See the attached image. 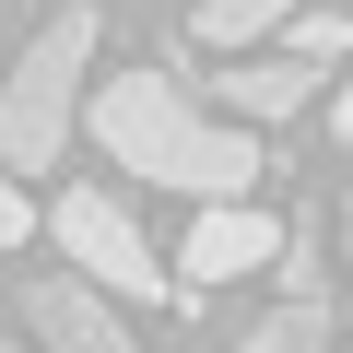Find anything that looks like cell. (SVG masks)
Segmentation results:
<instances>
[{
	"label": "cell",
	"instance_id": "cell-8",
	"mask_svg": "<svg viewBox=\"0 0 353 353\" xmlns=\"http://www.w3.org/2000/svg\"><path fill=\"white\" fill-rule=\"evenodd\" d=\"M294 12V0H189V24H201V48H259L271 24Z\"/></svg>",
	"mask_w": 353,
	"mask_h": 353
},
{
	"label": "cell",
	"instance_id": "cell-2",
	"mask_svg": "<svg viewBox=\"0 0 353 353\" xmlns=\"http://www.w3.org/2000/svg\"><path fill=\"white\" fill-rule=\"evenodd\" d=\"M83 71H94V12L71 0V12H48L36 48L0 71V165H59L71 106H83Z\"/></svg>",
	"mask_w": 353,
	"mask_h": 353
},
{
	"label": "cell",
	"instance_id": "cell-5",
	"mask_svg": "<svg viewBox=\"0 0 353 353\" xmlns=\"http://www.w3.org/2000/svg\"><path fill=\"white\" fill-rule=\"evenodd\" d=\"M24 330H48V341H71V353H118V341H130L118 294L83 283V271H36V283H24Z\"/></svg>",
	"mask_w": 353,
	"mask_h": 353
},
{
	"label": "cell",
	"instance_id": "cell-12",
	"mask_svg": "<svg viewBox=\"0 0 353 353\" xmlns=\"http://www.w3.org/2000/svg\"><path fill=\"white\" fill-rule=\"evenodd\" d=\"M341 248H353V201H341Z\"/></svg>",
	"mask_w": 353,
	"mask_h": 353
},
{
	"label": "cell",
	"instance_id": "cell-9",
	"mask_svg": "<svg viewBox=\"0 0 353 353\" xmlns=\"http://www.w3.org/2000/svg\"><path fill=\"white\" fill-rule=\"evenodd\" d=\"M294 59H353V12H306L294 24Z\"/></svg>",
	"mask_w": 353,
	"mask_h": 353
},
{
	"label": "cell",
	"instance_id": "cell-7",
	"mask_svg": "<svg viewBox=\"0 0 353 353\" xmlns=\"http://www.w3.org/2000/svg\"><path fill=\"white\" fill-rule=\"evenodd\" d=\"M330 330H341V318H330V294H283V306L248 330V353H318Z\"/></svg>",
	"mask_w": 353,
	"mask_h": 353
},
{
	"label": "cell",
	"instance_id": "cell-4",
	"mask_svg": "<svg viewBox=\"0 0 353 353\" xmlns=\"http://www.w3.org/2000/svg\"><path fill=\"white\" fill-rule=\"evenodd\" d=\"M271 248H283V224H271V212H248V189H236V201H212V212L189 224L176 271L212 294V283H248V271H271Z\"/></svg>",
	"mask_w": 353,
	"mask_h": 353
},
{
	"label": "cell",
	"instance_id": "cell-11",
	"mask_svg": "<svg viewBox=\"0 0 353 353\" xmlns=\"http://www.w3.org/2000/svg\"><path fill=\"white\" fill-rule=\"evenodd\" d=\"M341 141H353V83H341Z\"/></svg>",
	"mask_w": 353,
	"mask_h": 353
},
{
	"label": "cell",
	"instance_id": "cell-1",
	"mask_svg": "<svg viewBox=\"0 0 353 353\" xmlns=\"http://www.w3.org/2000/svg\"><path fill=\"white\" fill-rule=\"evenodd\" d=\"M94 141H106V165L153 176V189H189V201H236L248 176H259L248 118H212L176 71H106V94H94Z\"/></svg>",
	"mask_w": 353,
	"mask_h": 353
},
{
	"label": "cell",
	"instance_id": "cell-3",
	"mask_svg": "<svg viewBox=\"0 0 353 353\" xmlns=\"http://www.w3.org/2000/svg\"><path fill=\"white\" fill-rule=\"evenodd\" d=\"M48 236H59V259H71L83 283H106L118 306H165V259L141 248V224L118 212V189H71V201L48 212Z\"/></svg>",
	"mask_w": 353,
	"mask_h": 353
},
{
	"label": "cell",
	"instance_id": "cell-6",
	"mask_svg": "<svg viewBox=\"0 0 353 353\" xmlns=\"http://www.w3.org/2000/svg\"><path fill=\"white\" fill-rule=\"evenodd\" d=\"M212 94H224V118L259 130V118H294V106L318 94V59H294V48H283V59H236V71H212Z\"/></svg>",
	"mask_w": 353,
	"mask_h": 353
},
{
	"label": "cell",
	"instance_id": "cell-10",
	"mask_svg": "<svg viewBox=\"0 0 353 353\" xmlns=\"http://www.w3.org/2000/svg\"><path fill=\"white\" fill-rule=\"evenodd\" d=\"M24 224H36V212H24V189H12V165H0V248H24Z\"/></svg>",
	"mask_w": 353,
	"mask_h": 353
}]
</instances>
